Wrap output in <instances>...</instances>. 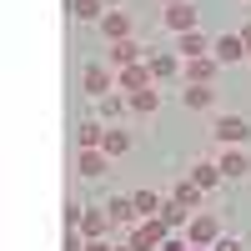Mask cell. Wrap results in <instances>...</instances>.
<instances>
[{
	"instance_id": "cell-30",
	"label": "cell",
	"mask_w": 251,
	"mask_h": 251,
	"mask_svg": "<svg viewBox=\"0 0 251 251\" xmlns=\"http://www.w3.org/2000/svg\"><path fill=\"white\" fill-rule=\"evenodd\" d=\"M116 251H136V246H116Z\"/></svg>"
},
{
	"instance_id": "cell-14",
	"label": "cell",
	"mask_w": 251,
	"mask_h": 251,
	"mask_svg": "<svg viewBox=\"0 0 251 251\" xmlns=\"http://www.w3.org/2000/svg\"><path fill=\"white\" fill-rule=\"evenodd\" d=\"M146 66H151L156 80H171V75H181V55H171V50H151V55H146Z\"/></svg>"
},
{
	"instance_id": "cell-9",
	"label": "cell",
	"mask_w": 251,
	"mask_h": 251,
	"mask_svg": "<svg viewBox=\"0 0 251 251\" xmlns=\"http://www.w3.org/2000/svg\"><path fill=\"white\" fill-rule=\"evenodd\" d=\"M161 25H166V30H176V35L196 30V5H166V10H161Z\"/></svg>"
},
{
	"instance_id": "cell-18",
	"label": "cell",
	"mask_w": 251,
	"mask_h": 251,
	"mask_svg": "<svg viewBox=\"0 0 251 251\" xmlns=\"http://www.w3.org/2000/svg\"><path fill=\"white\" fill-rule=\"evenodd\" d=\"M75 141H80V151H100V146H106V126L100 121H80Z\"/></svg>"
},
{
	"instance_id": "cell-7",
	"label": "cell",
	"mask_w": 251,
	"mask_h": 251,
	"mask_svg": "<svg viewBox=\"0 0 251 251\" xmlns=\"http://www.w3.org/2000/svg\"><path fill=\"white\" fill-rule=\"evenodd\" d=\"M116 86L126 91V96H136V91H146V86H156V75H151V66H126V71H116Z\"/></svg>"
},
{
	"instance_id": "cell-11",
	"label": "cell",
	"mask_w": 251,
	"mask_h": 251,
	"mask_svg": "<svg viewBox=\"0 0 251 251\" xmlns=\"http://www.w3.org/2000/svg\"><path fill=\"white\" fill-rule=\"evenodd\" d=\"M211 46H216V40H206L201 30H186V35L176 40V55H181V60H201V55H211Z\"/></svg>"
},
{
	"instance_id": "cell-2",
	"label": "cell",
	"mask_w": 251,
	"mask_h": 251,
	"mask_svg": "<svg viewBox=\"0 0 251 251\" xmlns=\"http://www.w3.org/2000/svg\"><path fill=\"white\" fill-rule=\"evenodd\" d=\"M211 136H216V146H241V141L251 136V121H246V116H216Z\"/></svg>"
},
{
	"instance_id": "cell-25",
	"label": "cell",
	"mask_w": 251,
	"mask_h": 251,
	"mask_svg": "<svg viewBox=\"0 0 251 251\" xmlns=\"http://www.w3.org/2000/svg\"><path fill=\"white\" fill-rule=\"evenodd\" d=\"M71 10L80 20H106V0H71Z\"/></svg>"
},
{
	"instance_id": "cell-13",
	"label": "cell",
	"mask_w": 251,
	"mask_h": 251,
	"mask_svg": "<svg viewBox=\"0 0 251 251\" xmlns=\"http://www.w3.org/2000/svg\"><path fill=\"white\" fill-rule=\"evenodd\" d=\"M100 35H106L111 46H116V40H131V15H126V10H106V20H100Z\"/></svg>"
},
{
	"instance_id": "cell-4",
	"label": "cell",
	"mask_w": 251,
	"mask_h": 251,
	"mask_svg": "<svg viewBox=\"0 0 251 251\" xmlns=\"http://www.w3.org/2000/svg\"><path fill=\"white\" fill-rule=\"evenodd\" d=\"M216 75H221L216 55H201V60H186V66H181V80H191V86H211Z\"/></svg>"
},
{
	"instance_id": "cell-29",
	"label": "cell",
	"mask_w": 251,
	"mask_h": 251,
	"mask_svg": "<svg viewBox=\"0 0 251 251\" xmlns=\"http://www.w3.org/2000/svg\"><path fill=\"white\" fill-rule=\"evenodd\" d=\"M161 5H186V0H161Z\"/></svg>"
},
{
	"instance_id": "cell-6",
	"label": "cell",
	"mask_w": 251,
	"mask_h": 251,
	"mask_svg": "<svg viewBox=\"0 0 251 251\" xmlns=\"http://www.w3.org/2000/svg\"><path fill=\"white\" fill-rule=\"evenodd\" d=\"M216 166H221V176H226V181L251 176V156L241 151V146H221V161H216Z\"/></svg>"
},
{
	"instance_id": "cell-10",
	"label": "cell",
	"mask_w": 251,
	"mask_h": 251,
	"mask_svg": "<svg viewBox=\"0 0 251 251\" xmlns=\"http://www.w3.org/2000/svg\"><path fill=\"white\" fill-rule=\"evenodd\" d=\"M211 55L221 60V66H236V60H251V50H246V40H241V35H221L216 46H211Z\"/></svg>"
},
{
	"instance_id": "cell-15",
	"label": "cell",
	"mask_w": 251,
	"mask_h": 251,
	"mask_svg": "<svg viewBox=\"0 0 251 251\" xmlns=\"http://www.w3.org/2000/svg\"><path fill=\"white\" fill-rule=\"evenodd\" d=\"M111 171V156L106 151H80L75 156V176H106Z\"/></svg>"
},
{
	"instance_id": "cell-24",
	"label": "cell",
	"mask_w": 251,
	"mask_h": 251,
	"mask_svg": "<svg viewBox=\"0 0 251 251\" xmlns=\"http://www.w3.org/2000/svg\"><path fill=\"white\" fill-rule=\"evenodd\" d=\"M171 201H181L186 211H191V206L201 201V186H196V181H176V186H171Z\"/></svg>"
},
{
	"instance_id": "cell-3",
	"label": "cell",
	"mask_w": 251,
	"mask_h": 251,
	"mask_svg": "<svg viewBox=\"0 0 251 251\" xmlns=\"http://www.w3.org/2000/svg\"><path fill=\"white\" fill-rule=\"evenodd\" d=\"M80 91H86V96H111V91H116V71L100 66V60H91L86 75H80Z\"/></svg>"
},
{
	"instance_id": "cell-21",
	"label": "cell",
	"mask_w": 251,
	"mask_h": 251,
	"mask_svg": "<svg viewBox=\"0 0 251 251\" xmlns=\"http://www.w3.org/2000/svg\"><path fill=\"white\" fill-rule=\"evenodd\" d=\"M106 211H111L116 226H136V206H131V196H111V201H106Z\"/></svg>"
},
{
	"instance_id": "cell-17",
	"label": "cell",
	"mask_w": 251,
	"mask_h": 251,
	"mask_svg": "<svg viewBox=\"0 0 251 251\" xmlns=\"http://www.w3.org/2000/svg\"><path fill=\"white\" fill-rule=\"evenodd\" d=\"M181 100H186L191 111H211L216 91H211V86H191V80H181Z\"/></svg>"
},
{
	"instance_id": "cell-32",
	"label": "cell",
	"mask_w": 251,
	"mask_h": 251,
	"mask_svg": "<svg viewBox=\"0 0 251 251\" xmlns=\"http://www.w3.org/2000/svg\"><path fill=\"white\" fill-rule=\"evenodd\" d=\"M106 5H116V0H106Z\"/></svg>"
},
{
	"instance_id": "cell-20",
	"label": "cell",
	"mask_w": 251,
	"mask_h": 251,
	"mask_svg": "<svg viewBox=\"0 0 251 251\" xmlns=\"http://www.w3.org/2000/svg\"><path fill=\"white\" fill-rule=\"evenodd\" d=\"M191 181L201 186V191H211V186H221L226 176H221V166H216V161H196V166H191Z\"/></svg>"
},
{
	"instance_id": "cell-19",
	"label": "cell",
	"mask_w": 251,
	"mask_h": 251,
	"mask_svg": "<svg viewBox=\"0 0 251 251\" xmlns=\"http://www.w3.org/2000/svg\"><path fill=\"white\" fill-rule=\"evenodd\" d=\"M126 106H131L136 116H156V106H161V91H156V86H146V91H136V96H126Z\"/></svg>"
},
{
	"instance_id": "cell-8",
	"label": "cell",
	"mask_w": 251,
	"mask_h": 251,
	"mask_svg": "<svg viewBox=\"0 0 251 251\" xmlns=\"http://www.w3.org/2000/svg\"><path fill=\"white\" fill-rule=\"evenodd\" d=\"M75 226H80V236H86V241H100V236H106V231H111L116 221H111V211H100V206H91V211H80V221H75Z\"/></svg>"
},
{
	"instance_id": "cell-28",
	"label": "cell",
	"mask_w": 251,
	"mask_h": 251,
	"mask_svg": "<svg viewBox=\"0 0 251 251\" xmlns=\"http://www.w3.org/2000/svg\"><path fill=\"white\" fill-rule=\"evenodd\" d=\"M236 35H241V40H246V50H251V20H246V25H241V30H236Z\"/></svg>"
},
{
	"instance_id": "cell-1",
	"label": "cell",
	"mask_w": 251,
	"mask_h": 251,
	"mask_svg": "<svg viewBox=\"0 0 251 251\" xmlns=\"http://www.w3.org/2000/svg\"><path fill=\"white\" fill-rule=\"evenodd\" d=\"M171 236V226H166L161 216H151V221H136L131 226V236H126V246H136V251H161V241Z\"/></svg>"
},
{
	"instance_id": "cell-27",
	"label": "cell",
	"mask_w": 251,
	"mask_h": 251,
	"mask_svg": "<svg viewBox=\"0 0 251 251\" xmlns=\"http://www.w3.org/2000/svg\"><path fill=\"white\" fill-rule=\"evenodd\" d=\"M86 251H116V246H106V236H100V241H86Z\"/></svg>"
},
{
	"instance_id": "cell-26",
	"label": "cell",
	"mask_w": 251,
	"mask_h": 251,
	"mask_svg": "<svg viewBox=\"0 0 251 251\" xmlns=\"http://www.w3.org/2000/svg\"><path fill=\"white\" fill-rule=\"evenodd\" d=\"M211 251H241V241H236V236H216Z\"/></svg>"
},
{
	"instance_id": "cell-23",
	"label": "cell",
	"mask_w": 251,
	"mask_h": 251,
	"mask_svg": "<svg viewBox=\"0 0 251 251\" xmlns=\"http://www.w3.org/2000/svg\"><path fill=\"white\" fill-rule=\"evenodd\" d=\"M161 221H166V226L176 231V226H186V221H191V211H186L181 201H171V196H166V206H161Z\"/></svg>"
},
{
	"instance_id": "cell-16",
	"label": "cell",
	"mask_w": 251,
	"mask_h": 251,
	"mask_svg": "<svg viewBox=\"0 0 251 251\" xmlns=\"http://www.w3.org/2000/svg\"><path fill=\"white\" fill-rule=\"evenodd\" d=\"M131 206H136V221H151V216H161L166 196H161V191H136V196H131Z\"/></svg>"
},
{
	"instance_id": "cell-12",
	"label": "cell",
	"mask_w": 251,
	"mask_h": 251,
	"mask_svg": "<svg viewBox=\"0 0 251 251\" xmlns=\"http://www.w3.org/2000/svg\"><path fill=\"white\" fill-rule=\"evenodd\" d=\"M126 66H141V40H116L111 46V71H126Z\"/></svg>"
},
{
	"instance_id": "cell-22",
	"label": "cell",
	"mask_w": 251,
	"mask_h": 251,
	"mask_svg": "<svg viewBox=\"0 0 251 251\" xmlns=\"http://www.w3.org/2000/svg\"><path fill=\"white\" fill-rule=\"evenodd\" d=\"M106 156H126L131 151V131H121V126H106V146H100Z\"/></svg>"
},
{
	"instance_id": "cell-31",
	"label": "cell",
	"mask_w": 251,
	"mask_h": 251,
	"mask_svg": "<svg viewBox=\"0 0 251 251\" xmlns=\"http://www.w3.org/2000/svg\"><path fill=\"white\" fill-rule=\"evenodd\" d=\"M191 251H206V246H191Z\"/></svg>"
},
{
	"instance_id": "cell-5",
	"label": "cell",
	"mask_w": 251,
	"mask_h": 251,
	"mask_svg": "<svg viewBox=\"0 0 251 251\" xmlns=\"http://www.w3.org/2000/svg\"><path fill=\"white\" fill-rule=\"evenodd\" d=\"M216 236H221V221H216V216H191V221H186V241H191V246H206V251H211Z\"/></svg>"
}]
</instances>
